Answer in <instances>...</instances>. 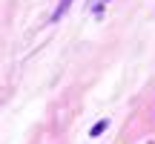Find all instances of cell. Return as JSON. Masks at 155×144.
Masks as SVG:
<instances>
[{
    "instance_id": "1",
    "label": "cell",
    "mask_w": 155,
    "mask_h": 144,
    "mask_svg": "<svg viewBox=\"0 0 155 144\" xmlns=\"http://www.w3.org/2000/svg\"><path fill=\"white\" fill-rule=\"evenodd\" d=\"M69 6H72V0H61V6L55 9V20H58V17H63V12H66Z\"/></svg>"
},
{
    "instance_id": "2",
    "label": "cell",
    "mask_w": 155,
    "mask_h": 144,
    "mask_svg": "<svg viewBox=\"0 0 155 144\" xmlns=\"http://www.w3.org/2000/svg\"><path fill=\"white\" fill-rule=\"evenodd\" d=\"M104 130H106V121H98V124H95V130H92V135H101Z\"/></svg>"
}]
</instances>
